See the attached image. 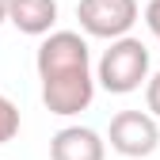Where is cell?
I'll return each mask as SVG.
<instances>
[{
  "label": "cell",
  "mask_w": 160,
  "mask_h": 160,
  "mask_svg": "<svg viewBox=\"0 0 160 160\" xmlns=\"http://www.w3.org/2000/svg\"><path fill=\"white\" fill-rule=\"evenodd\" d=\"M107 141L118 156H130V160H141L152 156L160 145V126L149 111H118L111 118V130H107Z\"/></svg>",
  "instance_id": "obj_4"
},
{
  "label": "cell",
  "mask_w": 160,
  "mask_h": 160,
  "mask_svg": "<svg viewBox=\"0 0 160 160\" xmlns=\"http://www.w3.org/2000/svg\"><path fill=\"white\" fill-rule=\"evenodd\" d=\"M107 141L88 126H65L50 141V160H103Z\"/></svg>",
  "instance_id": "obj_5"
},
{
  "label": "cell",
  "mask_w": 160,
  "mask_h": 160,
  "mask_svg": "<svg viewBox=\"0 0 160 160\" xmlns=\"http://www.w3.org/2000/svg\"><path fill=\"white\" fill-rule=\"evenodd\" d=\"M145 107L152 118H160V72H152L149 84H145Z\"/></svg>",
  "instance_id": "obj_8"
},
{
  "label": "cell",
  "mask_w": 160,
  "mask_h": 160,
  "mask_svg": "<svg viewBox=\"0 0 160 160\" xmlns=\"http://www.w3.org/2000/svg\"><path fill=\"white\" fill-rule=\"evenodd\" d=\"M8 23L19 34L46 38V34H53V23H57V0H12Z\"/></svg>",
  "instance_id": "obj_6"
},
{
  "label": "cell",
  "mask_w": 160,
  "mask_h": 160,
  "mask_svg": "<svg viewBox=\"0 0 160 160\" xmlns=\"http://www.w3.org/2000/svg\"><path fill=\"white\" fill-rule=\"evenodd\" d=\"M95 80L103 84L111 95H130L141 84H149V46L141 38H118L103 50L95 65Z\"/></svg>",
  "instance_id": "obj_2"
},
{
  "label": "cell",
  "mask_w": 160,
  "mask_h": 160,
  "mask_svg": "<svg viewBox=\"0 0 160 160\" xmlns=\"http://www.w3.org/2000/svg\"><path fill=\"white\" fill-rule=\"evenodd\" d=\"M15 133H19V107L8 95H0V145H8Z\"/></svg>",
  "instance_id": "obj_7"
},
{
  "label": "cell",
  "mask_w": 160,
  "mask_h": 160,
  "mask_svg": "<svg viewBox=\"0 0 160 160\" xmlns=\"http://www.w3.org/2000/svg\"><path fill=\"white\" fill-rule=\"evenodd\" d=\"M137 15H141L137 0H80L76 4L80 31L92 38H107V42L126 38L130 27L137 23Z\"/></svg>",
  "instance_id": "obj_3"
},
{
  "label": "cell",
  "mask_w": 160,
  "mask_h": 160,
  "mask_svg": "<svg viewBox=\"0 0 160 160\" xmlns=\"http://www.w3.org/2000/svg\"><path fill=\"white\" fill-rule=\"evenodd\" d=\"M34 65H38V80H42V103L50 114L72 118L92 107L95 76H92L88 38H80L76 31L46 34L34 53Z\"/></svg>",
  "instance_id": "obj_1"
},
{
  "label": "cell",
  "mask_w": 160,
  "mask_h": 160,
  "mask_svg": "<svg viewBox=\"0 0 160 160\" xmlns=\"http://www.w3.org/2000/svg\"><path fill=\"white\" fill-rule=\"evenodd\" d=\"M8 12H12V0H0V23L8 19Z\"/></svg>",
  "instance_id": "obj_10"
},
{
  "label": "cell",
  "mask_w": 160,
  "mask_h": 160,
  "mask_svg": "<svg viewBox=\"0 0 160 160\" xmlns=\"http://www.w3.org/2000/svg\"><path fill=\"white\" fill-rule=\"evenodd\" d=\"M145 23H149L152 38L160 42V0H149V4H145Z\"/></svg>",
  "instance_id": "obj_9"
}]
</instances>
